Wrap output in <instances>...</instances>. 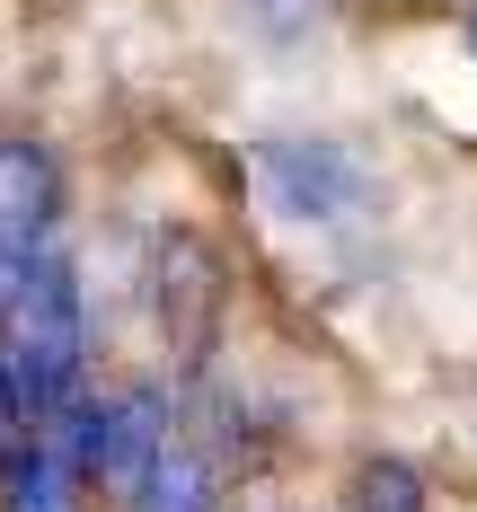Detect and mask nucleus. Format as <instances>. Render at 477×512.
<instances>
[{
	"instance_id": "1",
	"label": "nucleus",
	"mask_w": 477,
	"mask_h": 512,
	"mask_svg": "<svg viewBox=\"0 0 477 512\" xmlns=\"http://www.w3.org/2000/svg\"><path fill=\"white\" fill-rule=\"evenodd\" d=\"M89 389V292L71 248H53L9 301H0V407L18 433H36Z\"/></svg>"
},
{
	"instance_id": "2",
	"label": "nucleus",
	"mask_w": 477,
	"mask_h": 512,
	"mask_svg": "<svg viewBox=\"0 0 477 512\" xmlns=\"http://www.w3.org/2000/svg\"><path fill=\"white\" fill-rule=\"evenodd\" d=\"M53 442V460L71 468L80 486H106V495H124L142 468L177 442V407H168V389H80L71 407L36 424Z\"/></svg>"
},
{
	"instance_id": "3",
	"label": "nucleus",
	"mask_w": 477,
	"mask_h": 512,
	"mask_svg": "<svg viewBox=\"0 0 477 512\" xmlns=\"http://www.w3.org/2000/svg\"><path fill=\"white\" fill-rule=\"evenodd\" d=\"M248 168H257V195L283 212V221H301V230H336V221H354V212L371 204L363 151H345V142H327V133L257 142Z\"/></svg>"
},
{
	"instance_id": "4",
	"label": "nucleus",
	"mask_w": 477,
	"mask_h": 512,
	"mask_svg": "<svg viewBox=\"0 0 477 512\" xmlns=\"http://www.w3.org/2000/svg\"><path fill=\"white\" fill-rule=\"evenodd\" d=\"M62 248V168L45 142H0V301Z\"/></svg>"
},
{
	"instance_id": "5",
	"label": "nucleus",
	"mask_w": 477,
	"mask_h": 512,
	"mask_svg": "<svg viewBox=\"0 0 477 512\" xmlns=\"http://www.w3.org/2000/svg\"><path fill=\"white\" fill-rule=\"evenodd\" d=\"M115 504H124V512H221V468H212L204 442L177 433V442H168V451L115 495Z\"/></svg>"
},
{
	"instance_id": "6",
	"label": "nucleus",
	"mask_w": 477,
	"mask_h": 512,
	"mask_svg": "<svg viewBox=\"0 0 477 512\" xmlns=\"http://www.w3.org/2000/svg\"><path fill=\"white\" fill-rule=\"evenodd\" d=\"M80 477L53 460L45 433H9L0 442V512H80Z\"/></svg>"
},
{
	"instance_id": "7",
	"label": "nucleus",
	"mask_w": 477,
	"mask_h": 512,
	"mask_svg": "<svg viewBox=\"0 0 477 512\" xmlns=\"http://www.w3.org/2000/svg\"><path fill=\"white\" fill-rule=\"evenodd\" d=\"M354 512H424V477L407 460H363L354 468Z\"/></svg>"
},
{
	"instance_id": "8",
	"label": "nucleus",
	"mask_w": 477,
	"mask_h": 512,
	"mask_svg": "<svg viewBox=\"0 0 477 512\" xmlns=\"http://www.w3.org/2000/svg\"><path fill=\"white\" fill-rule=\"evenodd\" d=\"M9 433H18V424H9V407H0V442H9Z\"/></svg>"
},
{
	"instance_id": "9",
	"label": "nucleus",
	"mask_w": 477,
	"mask_h": 512,
	"mask_svg": "<svg viewBox=\"0 0 477 512\" xmlns=\"http://www.w3.org/2000/svg\"><path fill=\"white\" fill-rule=\"evenodd\" d=\"M469 53H477V18H469Z\"/></svg>"
}]
</instances>
